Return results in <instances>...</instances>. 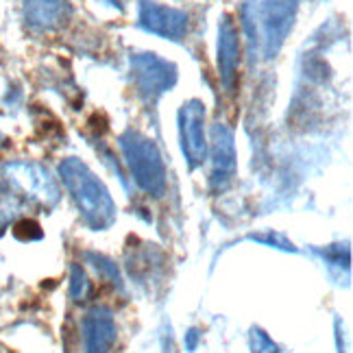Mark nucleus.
<instances>
[{"label": "nucleus", "instance_id": "aec40b11", "mask_svg": "<svg viewBox=\"0 0 353 353\" xmlns=\"http://www.w3.org/2000/svg\"><path fill=\"white\" fill-rule=\"evenodd\" d=\"M5 144H7V138H5V135H3V133H0V148H3Z\"/></svg>", "mask_w": 353, "mask_h": 353}, {"label": "nucleus", "instance_id": "6e6552de", "mask_svg": "<svg viewBox=\"0 0 353 353\" xmlns=\"http://www.w3.org/2000/svg\"><path fill=\"white\" fill-rule=\"evenodd\" d=\"M138 24L146 33L181 42L190 31V16L183 9L159 5L155 0H142L138 9Z\"/></svg>", "mask_w": 353, "mask_h": 353}, {"label": "nucleus", "instance_id": "4468645a", "mask_svg": "<svg viewBox=\"0 0 353 353\" xmlns=\"http://www.w3.org/2000/svg\"><path fill=\"white\" fill-rule=\"evenodd\" d=\"M249 347H251V353H281L279 345L262 327H251Z\"/></svg>", "mask_w": 353, "mask_h": 353}, {"label": "nucleus", "instance_id": "f03ea898", "mask_svg": "<svg viewBox=\"0 0 353 353\" xmlns=\"http://www.w3.org/2000/svg\"><path fill=\"white\" fill-rule=\"evenodd\" d=\"M59 179L74 201L83 223L94 232H105L116 223V203L110 190L90 170L85 161L65 157L59 164Z\"/></svg>", "mask_w": 353, "mask_h": 353}, {"label": "nucleus", "instance_id": "f257e3e1", "mask_svg": "<svg viewBox=\"0 0 353 353\" xmlns=\"http://www.w3.org/2000/svg\"><path fill=\"white\" fill-rule=\"evenodd\" d=\"M61 188L48 168L37 161H9L0 166V229L39 210H52Z\"/></svg>", "mask_w": 353, "mask_h": 353}, {"label": "nucleus", "instance_id": "a211bd4d", "mask_svg": "<svg viewBox=\"0 0 353 353\" xmlns=\"http://www.w3.org/2000/svg\"><path fill=\"white\" fill-rule=\"evenodd\" d=\"M196 343H199V332L196 330H190L185 334V349L188 351H194L196 349Z\"/></svg>", "mask_w": 353, "mask_h": 353}, {"label": "nucleus", "instance_id": "2eb2a0df", "mask_svg": "<svg viewBox=\"0 0 353 353\" xmlns=\"http://www.w3.org/2000/svg\"><path fill=\"white\" fill-rule=\"evenodd\" d=\"M325 262H327L330 266H338V268H349V247L347 244H332V247H325V251H319Z\"/></svg>", "mask_w": 353, "mask_h": 353}, {"label": "nucleus", "instance_id": "9d476101", "mask_svg": "<svg viewBox=\"0 0 353 353\" xmlns=\"http://www.w3.org/2000/svg\"><path fill=\"white\" fill-rule=\"evenodd\" d=\"M22 20L33 33H57L72 20V5L70 0H24Z\"/></svg>", "mask_w": 353, "mask_h": 353}, {"label": "nucleus", "instance_id": "f3484780", "mask_svg": "<svg viewBox=\"0 0 353 353\" xmlns=\"http://www.w3.org/2000/svg\"><path fill=\"white\" fill-rule=\"evenodd\" d=\"M249 240L268 244V247H275V249H281V251H296L292 242H288L281 234H275V232H266V234H257V236L253 234V236H249Z\"/></svg>", "mask_w": 353, "mask_h": 353}, {"label": "nucleus", "instance_id": "1a4fd4ad", "mask_svg": "<svg viewBox=\"0 0 353 353\" xmlns=\"http://www.w3.org/2000/svg\"><path fill=\"white\" fill-rule=\"evenodd\" d=\"M216 63L223 90L234 97L240 83V31L232 16H223L219 22V42H216Z\"/></svg>", "mask_w": 353, "mask_h": 353}, {"label": "nucleus", "instance_id": "0eeeda50", "mask_svg": "<svg viewBox=\"0 0 353 353\" xmlns=\"http://www.w3.org/2000/svg\"><path fill=\"white\" fill-rule=\"evenodd\" d=\"M181 153L190 170H196L208 161V129H205V105L199 99L185 101L176 112Z\"/></svg>", "mask_w": 353, "mask_h": 353}, {"label": "nucleus", "instance_id": "ddd939ff", "mask_svg": "<svg viewBox=\"0 0 353 353\" xmlns=\"http://www.w3.org/2000/svg\"><path fill=\"white\" fill-rule=\"evenodd\" d=\"M70 296L77 303H83L92 296V281L85 275L83 266H79V264H72L70 268Z\"/></svg>", "mask_w": 353, "mask_h": 353}, {"label": "nucleus", "instance_id": "9b49d317", "mask_svg": "<svg viewBox=\"0 0 353 353\" xmlns=\"http://www.w3.org/2000/svg\"><path fill=\"white\" fill-rule=\"evenodd\" d=\"M81 336L85 353H112L118 338L112 310L105 305L92 307L81 323Z\"/></svg>", "mask_w": 353, "mask_h": 353}, {"label": "nucleus", "instance_id": "f8f14e48", "mask_svg": "<svg viewBox=\"0 0 353 353\" xmlns=\"http://www.w3.org/2000/svg\"><path fill=\"white\" fill-rule=\"evenodd\" d=\"M85 260H88V264H90L94 270H97V273H99L105 281H110L112 286H116L118 290H122L120 270H118V266L110 260V257L97 255V253H85Z\"/></svg>", "mask_w": 353, "mask_h": 353}, {"label": "nucleus", "instance_id": "20e7f679", "mask_svg": "<svg viewBox=\"0 0 353 353\" xmlns=\"http://www.w3.org/2000/svg\"><path fill=\"white\" fill-rule=\"evenodd\" d=\"M129 70L133 90L146 105H155L166 92L176 85V65L155 52H131Z\"/></svg>", "mask_w": 353, "mask_h": 353}, {"label": "nucleus", "instance_id": "39448f33", "mask_svg": "<svg viewBox=\"0 0 353 353\" xmlns=\"http://www.w3.org/2000/svg\"><path fill=\"white\" fill-rule=\"evenodd\" d=\"M299 11V0H266L257 9V39L266 59L277 57L288 39Z\"/></svg>", "mask_w": 353, "mask_h": 353}, {"label": "nucleus", "instance_id": "423d86ee", "mask_svg": "<svg viewBox=\"0 0 353 353\" xmlns=\"http://www.w3.org/2000/svg\"><path fill=\"white\" fill-rule=\"evenodd\" d=\"M208 159H210V190L221 194L234 183L238 172V155L234 129L227 122H214L208 138Z\"/></svg>", "mask_w": 353, "mask_h": 353}, {"label": "nucleus", "instance_id": "dca6fc26", "mask_svg": "<svg viewBox=\"0 0 353 353\" xmlns=\"http://www.w3.org/2000/svg\"><path fill=\"white\" fill-rule=\"evenodd\" d=\"M13 234H16L18 240H39L42 238V232H39V225L31 219H20L18 223H13Z\"/></svg>", "mask_w": 353, "mask_h": 353}, {"label": "nucleus", "instance_id": "6ab92c4d", "mask_svg": "<svg viewBox=\"0 0 353 353\" xmlns=\"http://www.w3.org/2000/svg\"><path fill=\"white\" fill-rule=\"evenodd\" d=\"M101 3L116 9V11H125V0H101Z\"/></svg>", "mask_w": 353, "mask_h": 353}, {"label": "nucleus", "instance_id": "7ed1b4c3", "mask_svg": "<svg viewBox=\"0 0 353 353\" xmlns=\"http://www.w3.org/2000/svg\"><path fill=\"white\" fill-rule=\"evenodd\" d=\"M118 146L133 183L148 196H164L168 188V174L157 144L144 133L129 129L120 133Z\"/></svg>", "mask_w": 353, "mask_h": 353}]
</instances>
